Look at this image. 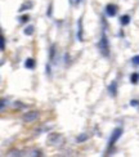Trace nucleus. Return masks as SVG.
<instances>
[{"instance_id":"obj_1","label":"nucleus","mask_w":139,"mask_h":157,"mask_svg":"<svg viewBox=\"0 0 139 157\" xmlns=\"http://www.w3.org/2000/svg\"><path fill=\"white\" fill-rule=\"evenodd\" d=\"M98 50L103 57H110V43H108V37L106 35V32H102V36L98 41Z\"/></svg>"},{"instance_id":"obj_2","label":"nucleus","mask_w":139,"mask_h":157,"mask_svg":"<svg viewBox=\"0 0 139 157\" xmlns=\"http://www.w3.org/2000/svg\"><path fill=\"white\" fill-rule=\"evenodd\" d=\"M46 142H48L50 146L57 147V146H62L64 139H63V136L61 134H58V133H50L48 135V139H46Z\"/></svg>"},{"instance_id":"obj_3","label":"nucleus","mask_w":139,"mask_h":157,"mask_svg":"<svg viewBox=\"0 0 139 157\" xmlns=\"http://www.w3.org/2000/svg\"><path fill=\"white\" fill-rule=\"evenodd\" d=\"M122 135V129L121 128H116L114 129V132H112L111 136H110V139H108V148H111L112 146L115 144V143L120 139V136Z\"/></svg>"},{"instance_id":"obj_4","label":"nucleus","mask_w":139,"mask_h":157,"mask_svg":"<svg viewBox=\"0 0 139 157\" xmlns=\"http://www.w3.org/2000/svg\"><path fill=\"white\" fill-rule=\"evenodd\" d=\"M37 119H39V112H37V111H29V112H26L22 116V121L27 122V124L35 122Z\"/></svg>"},{"instance_id":"obj_5","label":"nucleus","mask_w":139,"mask_h":157,"mask_svg":"<svg viewBox=\"0 0 139 157\" xmlns=\"http://www.w3.org/2000/svg\"><path fill=\"white\" fill-rule=\"evenodd\" d=\"M76 36H77V40L79 41H84V29H83V18L80 17L77 19V34H76Z\"/></svg>"},{"instance_id":"obj_6","label":"nucleus","mask_w":139,"mask_h":157,"mask_svg":"<svg viewBox=\"0 0 139 157\" xmlns=\"http://www.w3.org/2000/svg\"><path fill=\"white\" fill-rule=\"evenodd\" d=\"M116 13H117V5L107 4V6H106V14H107L108 17H115Z\"/></svg>"},{"instance_id":"obj_7","label":"nucleus","mask_w":139,"mask_h":157,"mask_svg":"<svg viewBox=\"0 0 139 157\" xmlns=\"http://www.w3.org/2000/svg\"><path fill=\"white\" fill-rule=\"evenodd\" d=\"M107 90H108V94L111 95V97H116L117 95V81H112L110 85H108V88H107Z\"/></svg>"},{"instance_id":"obj_8","label":"nucleus","mask_w":139,"mask_h":157,"mask_svg":"<svg viewBox=\"0 0 139 157\" xmlns=\"http://www.w3.org/2000/svg\"><path fill=\"white\" fill-rule=\"evenodd\" d=\"M35 64H36L35 59H32V58H27V59H26V62H25V67L32 70V68H35Z\"/></svg>"},{"instance_id":"obj_9","label":"nucleus","mask_w":139,"mask_h":157,"mask_svg":"<svg viewBox=\"0 0 139 157\" xmlns=\"http://www.w3.org/2000/svg\"><path fill=\"white\" fill-rule=\"evenodd\" d=\"M120 23H121L122 26H128V25L130 23V16H128V14L121 16V17H120Z\"/></svg>"},{"instance_id":"obj_10","label":"nucleus","mask_w":139,"mask_h":157,"mask_svg":"<svg viewBox=\"0 0 139 157\" xmlns=\"http://www.w3.org/2000/svg\"><path fill=\"white\" fill-rule=\"evenodd\" d=\"M34 32H35V27H34V26H27V27L23 30V34L27 35V36H32V35H34Z\"/></svg>"},{"instance_id":"obj_11","label":"nucleus","mask_w":139,"mask_h":157,"mask_svg":"<svg viewBox=\"0 0 139 157\" xmlns=\"http://www.w3.org/2000/svg\"><path fill=\"white\" fill-rule=\"evenodd\" d=\"M32 2H26V3H23L22 5H21V8H19L18 10L19 12H25V10H27V9H30V8H32Z\"/></svg>"},{"instance_id":"obj_12","label":"nucleus","mask_w":139,"mask_h":157,"mask_svg":"<svg viewBox=\"0 0 139 157\" xmlns=\"http://www.w3.org/2000/svg\"><path fill=\"white\" fill-rule=\"evenodd\" d=\"M88 138H89V135H88L87 133H81V134H80V135H79L77 138H76V140H77V143H83V142L87 140Z\"/></svg>"},{"instance_id":"obj_13","label":"nucleus","mask_w":139,"mask_h":157,"mask_svg":"<svg viewBox=\"0 0 139 157\" xmlns=\"http://www.w3.org/2000/svg\"><path fill=\"white\" fill-rule=\"evenodd\" d=\"M49 59L53 62V61H54V56H56V45L54 44H53L52 45V47H50V52H49Z\"/></svg>"},{"instance_id":"obj_14","label":"nucleus","mask_w":139,"mask_h":157,"mask_svg":"<svg viewBox=\"0 0 139 157\" xmlns=\"http://www.w3.org/2000/svg\"><path fill=\"white\" fill-rule=\"evenodd\" d=\"M130 81H131V84H137L138 81H139V74H137V72H134V74H131V76H130Z\"/></svg>"},{"instance_id":"obj_15","label":"nucleus","mask_w":139,"mask_h":157,"mask_svg":"<svg viewBox=\"0 0 139 157\" xmlns=\"http://www.w3.org/2000/svg\"><path fill=\"white\" fill-rule=\"evenodd\" d=\"M131 64L133 66H139V56H134L133 58H131Z\"/></svg>"},{"instance_id":"obj_16","label":"nucleus","mask_w":139,"mask_h":157,"mask_svg":"<svg viewBox=\"0 0 139 157\" xmlns=\"http://www.w3.org/2000/svg\"><path fill=\"white\" fill-rule=\"evenodd\" d=\"M18 19H19V22H21V23H26V22H29L30 17H29V14H25V16H21Z\"/></svg>"},{"instance_id":"obj_17","label":"nucleus","mask_w":139,"mask_h":157,"mask_svg":"<svg viewBox=\"0 0 139 157\" xmlns=\"http://www.w3.org/2000/svg\"><path fill=\"white\" fill-rule=\"evenodd\" d=\"M0 48H2V50L5 49V37H4L3 34H2V47H0Z\"/></svg>"},{"instance_id":"obj_18","label":"nucleus","mask_w":139,"mask_h":157,"mask_svg":"<svg viewBox=\"0 0 139 157\" xmlns=\"http://www.w3.org/2000/svg\"><path fill=\"white\" fill-rule=\"evenodd\" d=\"M8 156H21V153H19L18 151H10L8 153Z\"/></svg>"},{"instance_id":"obj_19","label":"nucleus","mask_w":139,"mask_h":157,"mask_svg":"<svg viewBox=\"0 0 139 157\" xmlns=\"http://www.w3.org/2000/svg\"><path fill=\"white\" fill-rule=\"evenodd\" d=\"M138 104H139V102H138V101H135V99L130 102V106H133V107H137V106H138Z\"/></svg>"},{"instance_id":"obj_20","label":"nucleus","mask_w":139,"mask_h":157,"mask_svg":"<svg viewBox=\"0 0 139 157\" xmlns=\"http://www.w3.org/2000/svg\"><path fill=\"white\" fill-rule=\"evenodd\" d=\"M46 75H49L50 76V66H49V64H46Z\"/></svg>"},{"instance_id":"obj_21","label":"nucleus","mask_w":139,"mask_h":157,"mask_svg":"<svg viewBox=\"0 0 139 157\" xmlns=\"http://www.w3.org/2000/svg\"><path fill=\"white\" fill-rule=\"evenodd\" d=\"M5 99H2V109H4V107H5Z\"/></svg>"},{"instance_id":"obj_22","label":"nucleus","mask_w":139,"mask_h":157,"mask_svg":"<svg viewBox=\"0 0 139 157\" xmlns=\"http://www.w3.org/2000/svg\"><path fill=\"white\" fill-rule=\"evenodd\" d=\"M81 2H83V0H75V3H77V4H79V3H81Z\"/></svg>"}]
</instances>
